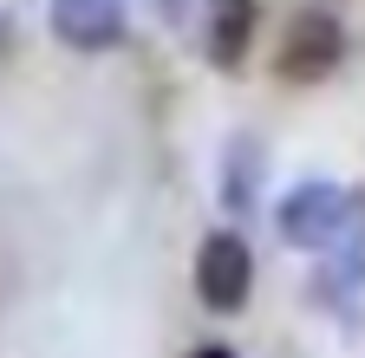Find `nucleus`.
Listing matches in <instances>:
<instances>
[{"mask_svg":"<svg viewBox=\"0 0 365 358\" xmlns=\"http://www.w3.org/2000/svg\"><path fill=\"white\" fill-rule=\"evenodd\" d=\"M190 358H235V345H222V339H209V345H196Z\"/></svg>","mask_w":365,"mask_h":358,"instance_id":"7","label":"nucleus"},{"mask_svg":"<svg viewBox=\"0 0 365 358\" xmlns=\"http://www.w3.org/2000/svg\"><path fill=\"white\" fill-rule=\"evenodd\" d=\"M261 33V0H202V59L215 72H242Z\"/></svg>","mask_w":365,"mask_h":358,"instance_id":"5","label":"nucleus"},{"mask_svg":"<svg viewBox=\"0 0 365 358\" xmlns=\"http://www.w3.org/2000/svg\"><path fill=\"white\" fill-rule=\"evenodd\" d=\"M274 228H281L287 248L333 254L346 235L365 228V189H352V183H300V189L281 196V209H274Z\"/></svg>","mask_w":365,"mask_h":358,"instance_id":"1","label":"nucleus"},{"mask_svg":"<svg viewBox=\"0 0 365 358\" xmlns=\"http://www.w3.org/2000/svg\"><path fill=\"white\" fill-rule=\"evenodd\" d=\"M255 169H261V163H255V144L235 137L228 169H222V202H228V209H248V202H255V196H248V189H255Z\"/></svg>","mask_w":365,"mask_h":358,"instance_id":"6","label":"nucleus"},{"mask_svg":"<svg viewBox=\"0 0 365 358\" xmlns=\"http://www.w3.org/2000/svg\"><path fill=\"white\" fill-rule=\"evenodd\" d=\"M190 280H196V300H202L209 312H242L248 293H255V248H248L235 228H209V235L196 241Z\"/></svg>","mask_w":365,"mask_h":358,"instance_id":"3","label":"nucleus"},{"mask_svg":"<svg viewBox=\"0 0 365 358\" xmlns=\"http://www.w3.org/2000/svg\"><path fill=\"white\" fill-rule=\"evenodd\" d=\"M346 59V26L333 7H300L281 33V46H274V78L281 85H319L333 78Z\"/></svg>","mask_w":365,"mask_h":358,"instance_id":"2","label":"nucleus"},{"mask_svg":"<svg viewBox=\"0 0 365 358\" xmlns=\"http://www.w3.org/2000/svg\"><path fill=\"white\" fill-rule=\"evenodd\" d=\"M46 26L72 53H111L130 33V7L124 0H46Z\"/></svg>","mask_w":365,"mask_h":358,"instance_id":"4","label":"nucleus"}]
</instances>
